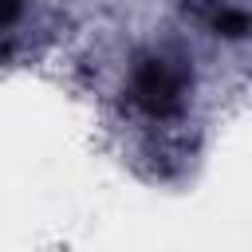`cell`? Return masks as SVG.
Returning <instances> with one entry per match:
<instances>
[{"label":"cell","mask_w":252,"mask_h":252,"mask_svg":"<svg viewBox=\"0 0 252 252\" xmlns=\"http://www.w3.org/2000/svg\"><path fill=\"white\" fill-rule=\"evenodd\" d=\"M185 98V71L173 67L169 59H142L134 71V102L154 114V118H169L181 110Z\"/></svg>","instance_id":"obj_1"},{"label":"cell","mask_w":252,"mask_h":252,"mask_svg":"<svg viewBox=\"0 0 252 252\" xmlns=\"http://www.w3.org/2000/svg\"><path fill=\"white\" fill-rule=\"evenodd\" d=\"M217 28H220V35L240 39V35L248 32V16H244V12H236V8H228V12H220V16H217Z\"/></svg>","instance_id":"obj_2"}]
</instances>
